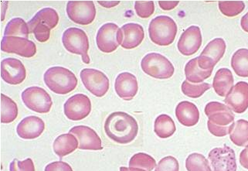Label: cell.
<instances>
[{"mask_svg":"<svg viewBox=\"0 0 248 171\" xmlns=\"http://www.w3.org/2000/svg\"><path fill=\"white\" fill-rule=\"evenodd\" d=\"M106 135L115 143L128 144L136 139L139 125L134 117L124 112H115L109 115L105 122Z\"/></svg>","mask_w":248,"mask_h":171,"instance_id":"cell-1","label":"cell"},{"mask_svg":"<svg viewBox=\"0 0 248 171\" xmlns=\"http://www.w3.org/2000/svg\"><path fill=\"white\" fill-rule=\"evenodd\" d=\"M48 88L58 95H67L74 91L78 86L75 74L63 67H53L46 70L44 76Z\"/></svg>","mask_w":248,"mask_h":171,"instance_id":"cell-2","label":"cell"},{"mask_svg":"<svg viewBox=\"0 0 248 171\" xmlns=\"http://www.w3.org/2000/svg\"><path fill=\"white\" fill-rule=\"evenodd\" d=\"M149 37L158 46H169L174 42L177 34V25L172 18L159 16L153 19L149 27Z\"/></svg>","mask_w":248,"mask_h":171,"instance_id":"cell-3","label":"cell"},{"mask_svg":"<svg viewBox=\"0 0 248 171\" xmlns=\"http://www.w3.org/2000/svg\"><path fill=\"white\" fill-rule=\"evenodd\" d=\"M141 69L145 74L157 79H168L173 75L172 64L160 53H148L141 60Z\"/></svg>","mask_w":248,"mask_h":171,"instance_id":"cell-4","label":"cell"},{"mask_svg":"<svg viewBox=\"0 0 248 171\" xmlns=\"http://www.w3.org/2000/svg\"><path fill=\"white\" fill-rule=\"evenodd\" d=\"M63 47L67 51L82 57L84 64H90V57H88L89 40L88 35L81 29L71 27L63 33L62 37Z\"/></svg>","mask_w":248,"mask_h":171,"instance_id":"cell-5","label":"cell"},{"mask_svg":"<svg viewBox=\"0 0 248 171\" xmlns=\"http://www.w3.org/2000/svg\"><path fill=\"white\" fill-rule=\"evenodd\" d=\"M22 100L27 108L41 114L48 113L53 105L51 97L40 87H30L22 93Z\"/></svg>","mask_w":248,"mask_h":171,"instance_id":"cell-6","label":"cell"},{"mask_svg":"<svg viewBox=\"0 0 248 171\" xmlns=\"http://www.w3.org/2000/svg\"><path fill=\"white\" fill-rule=\"evenodd\" d=\"M96 42L101 51L106 53H112L122 44L120 28L115 23H108L103 25L97 31Z\"/></svg>","mask_w":248,"mask_h":171,"instance_id":"cell-7","label":"cell"},{"mask_svg":"<svg viewBox=\"0 0 248 171\" xmlns=\"http://www.w3.org/2000/svg\"><path fill=\"white\" fill-rule=\"evenodd\" d=\"M67 14L73 22L86 26L95 19L96 8L92 1H69Z\"/></svg>","mask_w":248,"mask_h":171,"instance_id":"cell-8","label":"cell"},{"mask_svg":"<svg viewBox=\"0 0 248 171\" xmlns=\"http://www.w3.org/2000/svg\"><path fill=\"white\" fill-rule=\"evenodd\" d=\"M80 78L84 87L96 97H103L109 89V79L103 72L96 69H83Z\"/></svg>","mask_w":248,"mask_h":171,"instance_id":"cell-9","label":"cell"},{"mask_svg":"<svg viewBox=\"0 0 248 171\" xmlns=\"http://www.w3.org/2000/svg\"><path fill=\"white\" fill-rule=\"evenodd\" d=\"M64 114L71 121H80L88 117L92 111V103L84 94H76L67 99L63 105Z\"/></svg>","mask_w":248,"mask_h":171,"instance_id":"cell-10","label":"cell"},{"mask_svg":"<svg viewBox=\"0 0 248 171\" xmlns=\"http://www.w3.org/2000/svg\"><path fill=\"white\" fill-rule=\"evenodd\" d=\"M226 43L222 38L211 40L201 56L198 57V65L202 70H214V68L224 55Z\"/></svg>","mask_w":248,"mask_h":171,"instance_id":"cell-11","label":"cell"},{"mask_svg":"<svg viewBox=\"0 0 248 171\" xmlns=\"http://www.w3.org/2000/svg\"><path fill=\"white\" fill-rule=\"evenodd\" d=\"M209 160L214 171H237L234 150L227 146L213 149L209 154Z\"/></svg>","mask_w":248,"mask_h":171,"instance_id":"cell-12","label":"cell"},{"mask_svg":"<svg viewBox=\"0 0 248 171\" xmlns=\"http://www.w3.org/2000/svg\"><path fill=\"white\" fill-rule=\"evenodd\" d=\"M1 50L8 53H16L21 57L31 58L36 53V44L28 39L16 36H3Z\"/></svg>","mask_w":248,"mask_h":171,"instance_id":"cell-13","label":"cell"},{"mask_svg":"<svg viewBox=\"0 0 248 171\" xmlns=\"http://www.w3.org/2000/svg\"><path fill=\"white\" fill-rule=\"evenodd\" d=\"M1 77L7 84H21L27 77V70L21 61L8 57L1 62Z\"/></svg>","mask_w":248,"mask_h":171,"instance_id":"cell-14","label":"cell"},{"mask_svg":"<svg viewBox=\"0 0 248 171\" xmlns=\"http://www.w3.org/2000/svg\"><path fill=\"white\" fill-rule=\"evenodd\" d=\"M224 103L236 113H244L248 108V83L237 82L226 96Z\"/></svg>","mask_w":248,"mask_h":171,"instance_id":"cell-15","label":"cell"},{"mask_svg":"<svg viewBox=\"0 0 248 171\" xmlns=\"http://www.w3.org/2000/svg\"><path fill=\"white\" fill-rule=\"evenodd\" d=\"M202 45V35L200 27L191 26L180 36L178 42L179 51L185 56H191L197 53Z\"/></svg>","mask_w":248,"mask_h":171,"instance_id":"cell-16","label":"cell"},{"mask_svg":"<svg viewBox=\"0 0 248 171\" xmlns=\"http://www.w3.org/2000/svg\"><path fill=\"white\" fill-rule=\"evenodd\" d=\"M204 112L209 121L217 126H230L234 121V114L231 108L218 102L209 103L205 107Z\"/></svg>","mask_w":248,"mask_h":171,"instance_id":"cell-17","label":"cell"},{"mask_svg":"<svg viewBox=\"0 0 248 171\" xmlns=\"http://www.w3.org/2000/svg\"><path fill=\"white\" fill-rule=\"evenodd\" d=\"M70 133L79 141L78 149L84 150H101L103 149L99 136L93 129L86 126H77L70 130Z\"/></svg>","mask_w":248,"mask_h":171,"instance_id":"cell-18","label":"cell"},{"mask_svg":"<svg viewBox=\"0 0 248 171\" xmlns=\"http://www.w3.org/2000/svg\"><path fill=\"white\" fill-rule=\"evenodd\" d=\"M115 89L121 99L131 101L139 90L137 78L131 73H122L115 79Z\"/></svg>","mask_w":248,"mask_h":171,"instance_id":"cell-19","label":"cell"},{"mask_svg":"<svg viewBox=\"0 0 248 171\" xmlns=\"http://www.w3.org/2000/svg\"><path fill=\"white\" fill-rule=\"evenodd\" d=\"M45 129V123L37 116H31L23 119L16 128L18 136L23 139L38 138Z\"/></svg>","mask_w":248,"mask_h":171,"instance_id":"cell-20","label":"cell"},{"mask_svg":"<svg viewBox=\"0 0 248 171\" xmlns=\"http://www.w3.org/2000/svg\"><path fill=\"white\" fill-rule=\"evenodd\" d=\"M122 47L124 49H133L140 46L145 37L143 27L137 23H127L120 28Z\"/></svg>","mask_w":248,"mask_h":171,"instance_id":"cell-21","label":"cell"},{"mask_svg":"<svg viewBox=\"0 0 248 171\" xmlns=\"http://www.w3.org/2000/svg\"><path fill=\"white\" fill-rule=\"evenodd\" d=\"M176 116L178 121L187 127L197 125L200 120V112L195 104L184 101L178 104L176 108Z\"/></svg>","mask_w":248,"mask_h":171,"instance_id":"cell-22","label":"cell"},{"mask_svg":"<svg viewBox=\"0 0 248 171\" xmlns=\"http://www.w3.org/2000/svg\"><path fill=\"white\" fill-rule=\"evenodd\" d=\"M233 74L229 69H219L214 76L213 87L218 95L226 97L233 88Z\"/></svg>","mask_w":248,"mask_h":171,"instance_id":"cell-23","label":"cell"},{"mask_svg":"<svg viewBox=\"0 0 248 171\" xmlns=\"http://www.w3.org/2000/svg\"><path fill=\"white\" fill-rule=\"evenodd\" d=\"M78 147V140L71 133H65L59 136L53 144L54 153L61 159L75 151Z\"/></svg>","mask_w":248,"mask_h":171,"instance_id":"cell-24","label":"cell"},{"mask_svg":"<svg viewBox=\"0 0 248 171\" xmlns=\"http://www.w3.org/2000/svg\"><path fill=\"white\" fill-rule=\"evenodd\" d=\"M213 70H202L198 65V57L193 58L186 64L185 74L186 81L192 83H201L212 74Z\"/></svg>","mask_w":248,"mask_h":171,"instance_id":"cell-25","label":"cell"},{"mask_svg":"<svg viewBox=\"0 0 248 171\" xmlns=\"http://www.w3.org/2000/svg\"><path fill=\"white\" fill-rule=\"evenodd\" d=\"M230 139L237 147H248V121L239 120L231 124Z\"/></svg>","mask_w":248,"mask_h":171,"instance_id":"cell-26","label":"cell"},{"mask_svg":"<svg viewBox=\"0 0 248 171\" xmlns=\"http://www.w3.org/2000/svg\"><path fill=\"white\" fill-rule=\"evenodd\" d=\"M58 22L59 16L57 11L52 8H44L43 10H40L32 19L27 23V24L29 30H31L35 25L40 23L46 25L50 29H54L57 27Z\"/></svg>","mask_w":248,"mask_h":171,"instance_id":"cell-27","label":"cell"},{"mask_svg":"<svg viewBox=\"0 0 248 171\" xmlns=\"http://www.w3.org/2000/svg\"><path fill=\"white\" fill-rule=\"evenodd\" d=\"M155 133L159 138L167 139L172 137L176 128L172 119L168 115L162 114L158 116L155 121Z\"/></svg>","mask_w":248,"mask_h":171,"instance_id":"cell-28","label":"cell"},{"mask_svg":"<svg viewBox=\"0 0 248 171\" xmlns=\"http://www.w3.org/2000/svg\"><path fill=\"white\" fill-rule=\"evenodd\" d=\"M231 67L238 76L248 78V49L243 48L233 53Z\"/></svg>","mask_w":248,"mask_h":171,"instance_id":"cell-29","label":"cell"},{"mask_svg":"<svg viewBox=\"0 0 248 171\" xmlns=\"http://www.w3.org/2000/svg\"><path fill=\"white\" fill-rule=\"evenodd\" d=\"M18 107L16 103L4 94H1V122L11 123L17 118Z\"/></svg>","mask_w":248,"mask_h":171,"instance_id":"cell-30","label":"cell"},{"mask_svg":"<svg viewBox=\"0 0 248 171\" xmlns=\"http://www.w3.org/2000/svg\"><path fill=\"white\" fill-rule=\"evenodd\" d=\"M29 34L28 24L21 18H14L6 25L4 36H16L28 39Z\"/></svg>","mask_w":248,"mask_h":171,"instance_id":"cell-31","label":"cell"},{"mask_svg":"<svg viewBox=\"0 0 248 171\" xmlns=\"http://www.w3.org/2000/svg\"><path fill=\"white\" fill-rule=\"evenodd\" d=\"M156 166L153 156L144 153L136 154L130 159L129 168H139L145 171H152Z\"/></svg>","mask_w":248,"mask_h":171,"instance_id":"cell-32","label":"cell"},{"mask_svg":"<svg viewBox=\"0 0 248 171\" xmlns=\"http://www.w3.org/2000/svg\"><path fill=\"white\" fill-rule=\"evenodd\" d=\"M186 168L188 171H212L209 161L203 155L194 153L186 160Z\"/></svg>","mask_w":248,"mask_h":171,"instance_id":"cell-33","label":"cell"},{"mask_svg":"<svg viewBox=\"0 0 248 171\" xmlns=\"http://www.w3.org/2000/svg\"><path fill=\"white\" fill-rule=\"evenodd\" d=\"M219 9L223 15L228 17H234L241 14L245 8L242 1H219Z\"/></svg>","mask_w":248,"mask_h":171,"instance_id":"cell-34","label":"cell"},{"mask_svg":"<svg viewBox=\"0 0 248 171\" xmlns=\"http://www.w3.org/2000/svg\"><path fill=\"white\" fill-rule=\"evenodd\" d=\"M211 86L208 83H202V84H191L188 81H184L182 85V91L184 95L188 97L197 99L202 96L207 90L210 89Z\"/></svg>","mask_w":248,"mask_h":171,"instance_id":"cell-35","label":"cell"},{"mask_svg":"<svg viewBox=\"0 0 248 171\" xmlns=\"http://www.w3.org/2000/svg\"><path fill=\"white\" fill-rule=\"evenodd\" d=\"M136 14L140 18H149L154 14L155 4L153 1H136L135 4Z\"/></svg>","mask_w":248,"mask_h":171,"instance_id":"cell-36","label":"cell"},{"mask_svg":"<svg viewBox=\"0 0 248 171\" xmlns=\"http://www.w3.org/2000/svg\"><path fill=\"white\" fill-rule=\"evenodd\" d=\"M50 30L51 29L46 25L40 23L35 25L34 27L30 30V33H32L34 34L35 38L38 40L39 42L44 43L46 42L50 38Z\"/></svg>","mask_w":248,"mask_h":171,"instance_id":"cell-37","label":"cell"},{"mask_svg":"<svg viewBox=\"0 0 248 171\" xmlns=\"http://www.w3.org/2000/svg\"><path fill=\"white\" fill-rule=\"evenodd\" d=\"M155 171H180L179 162L173 156H166L158 162Z\"/></svg>","mask_w":248,"mask_h":171,"instance_id":"cell-38","label":"cell"},{"mask_svg":"<svg viewBox=\"0 0 248 171\" xmlns=\"http://www.w3.org/2000/svg\"><path fill=\"white\" fill-rule=\"evenodd\" d=\"M10 171H35L34 164L31 158L23 161L14 159L10 163Z\"/></svg>","mask_w":248,"mask_h":171,"instance_id":"cell-39","label":"cell"},{"mask_svg":"<svg viewBox=\"0 0 248 171\" xmlns=\"http://www.w3.org/2000/svg\"><path fill=\"white\" fill-rule=\"evenodd\" d=\"M207 126H208L209 131L215 137H223L228 135L231 133V125L227 126H217V125L208 120Z\"/></svg>","mask_w":248,"mask_h":171,"instance_id":"cell-40","label":"cell"},{"mask_svg":"<svg viewBox=\"0 0 248 171\" xmlns=\"http://www.w3.org/2000/svg\"><path fill=\"white\" fill-rule=\"evenodd\" d=\"M44 171H73V170L66 162L56 161L48 164Z\"/></svg>","mask_w":248,"mask_h":171,"instance_id":"cell-41","label":"cell"},{"mask_svg":"<svg viewBox=\"0 0 248 171\" xmlns=\"http://www.w3.org/2000/svg\"><path fill=\"white\" fill-rule=\"evenodd\" d=\"M179 2V1H158L159 6L166 11L173 10L174 8L178 6Z\"/></svg>","mask_w":248,"mask_h":171,"instance_id":"cell-42","label":"cell"},{"mask_svg":"<svg viewBox=\"0 0 248 171\" xmlns=\"http://www.w3.org/2000/svg\"><path fill=\"white\" fill-rule=\"evenodd\" d=\"M240 163L243 168L248 170V146L240 154Z\"/></svg>","mask_w":248,"mask_h":171,"instance_id":"cell-43","label":"cell"},{"mask_svg":"<svg viewBox=\"0 0 248 171\" xmlns=\"http://www.w3.org/2000/svg\"><path fill=\"white\" fill-rule=\"evenodd\" d=\"M97 2L101 5L106 8H111L114 6H116L120 3L119 1H97Z\"/></svg>","mask_w":248,"mask_h":171,"instance_id":"cell-44","label":"cell"},{"mask_svg":"<svg viewBox=\"0 0 248 171\" xmlns=\"http://www.w3.org/2000/svg\"><path fill=\"white\" fill-rule=\"evenodd\" d=\"M241 25L243 30L245 32L248 33V13L241 18Z\"/></svg>","mask_w":248,"mask_h":171,"instance_id":"cell-45","label":"cell"},{"mask_svg":"<svg viewBox=\"0 0 248 171\" xmlns=\"http://www.w3.org/2000/svg\"><path fill=\"white\" fill-rule=\"evenodd\" d=\"M120 171H144V170L139 169V168H124V167H122V168H120Z\"/></svg>","mask_w":248,"mask_h":171,"instance_id":"cell-46","label":"cell"}]
</instances>
